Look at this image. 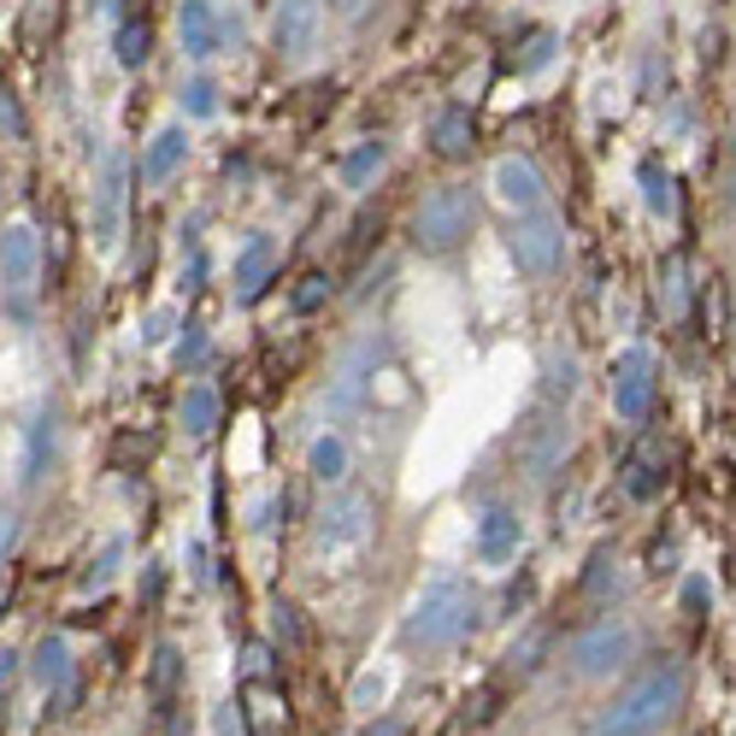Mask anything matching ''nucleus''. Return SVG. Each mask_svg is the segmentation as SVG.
<instances>
[{
  "label": "nucleus",
  "mask_w": 736,
  "mask_h": 736,
  "mask_svg": "<svg viewBox=\"0 0 736 736\" xmlns=\"http://www.w3.org/2000/svg\"><path fill=\"white\" fill-rule=\"evenodd\" d=\"M472 625H477V589H472V577L436 572L431 584L419 589V602H413V613H407L401 637H407V648L436 654V648H454L459 637H472Z\"/></svg>",
  "instance_id": "1"
},
{
  "label": "nucleus",
  "mask_w": 736,
  "mask_h": 736,
  "mask_svg": "<svg viewBox=\"0 0 736 736\" xmlns=\"http://www.w3.org/2000/svg\"><path fill=\"white\" fill-rule=\"evenodd\" d=\"M678 701H683V665H654L619 695V707L602 713V725L589 736H654L678 713Z\"/></svg>",
  "instance_id": "2"
},
{
  "label": "nucleus",
  "mask_w": 736,
  "mask_h": 736,
  "mask_svg": "<svg viewBox=\"0 0 736 736\" xmlns=\"http://www.w3.org/2000/svg\"><path fill=\"white\" fill-rule=\"evenodd\" d=\"M36 289H42L36 230H30V225L0 230V301H7V313L19 318V324L36 318Z\"/></svg>",
  "instance_id": "3"
},
{
  "label": "nucleus",
  "mask_w": 736,
  "mask_h": 736,
  "mask_svg": "<svg viewBox=\"0 0 736 736\" xmlns=\"http://www.w3.org/2000/svg\"><path fill=\"white\" fill-rule=\"evenodd\" d=\"M472 225H477L472 195L466 190H436V195H424V207L413 218V236H419L424 253H448L472 236Z\"/></svg>",
  "instance_id": "4"
},
{
  "label": "nucleus",
  "mask_w": 736,
  "mask_h": 736,
  "mask_svg": "<svg viewBox=\"0 0 736 736\" xmlns=\"http://www.w3.org/2000/svg\"><path fill=\"white\" fill-rule=\"evenodd\" d=\"M507 248H512V260H519V271L554 278V271L566 266V225H560L554 213H524L519 225H512Z\"/></svg>",
  "instance_id": "5"
},
{
  "label": "nucleus",
  "mask_w": 736,
  "mask_h": 736,
  "mask_svg": "<svg viewBox=\"0 0 736 736\" xmlns=\"http://www.w3.org/2000/svg\"><path fill=\"white\" fill-rule=\"evenodd\" d=\"M366 537H371V495H359V489L336 495L313 524V542L324 560H342V554H354V548H366Z\"/></svg>",
  "instance_id": "6"
},
{
  "label": "nucleus",
  "mask_w": 736,
  "mask_h": 736,
  "mask_svg": "<svg viewBox=\"0 0 736 736\" xmlns=\"http://www.w3.org/2000/svg\"><path fill=\"white\" fill-rule=\"evenodd\" d=\"M654 354L648 348H625L613 359V413L619 419H648V407H654Z\"/></svg>",
  "instance_id": "7"
},
{
  "label": "nucleus",
  "mask_w": 736,
  "mask_h": 736,
  "mask_svg": "<svg viewBox=\"0 0 736 736\" xmlns=\"http://www.w3.org/2000/svg\"><path fill=\"white\" fill-rule=\"evenodd\" d=\"M125 201H130V165L125 153H107L95 183V248H112L125 236Z\"/></svg>",
  "instance_id": "8"
},
{
  "label": "nucleus",
  "mask_w": 736,
  "mask_h": 736,
  "mask_svg": "<svg viewBox=\"0 0 736 736\" xmlns=\"http://www.w3.org/2000/svg\"><path fill=\"white\" fill-rule=\"evenodd\" d=\"M630 648H637V637L607 619V625H595L572 642V665H577V678H613L630 660Z\"/></svg>",
  "instance_id": "9"
},
{
  "label": "nucleus",
  "mask_w": 736,
  "mask_h": 736,
  "mask_svg": "<svg viewBox=\"0 0 736 736\" xmlns=\"http://www.w3.org/2000/svg\"><path fill=\"white\" fill-rule=\"evenodd\" d=\"M324 30V0H278V47L289 59L313 54Z\"/></svg>",
  "instance_id": "10"
},
{
  "label": "nucleus",
  "mask_w": 736,
  "mask_h": 736,
  "mask_svg": "<svg viewBox=\"0 0 736 736\" xmlns=\"http://www.w3.org/2000/svg\"><path fill=\"white\" fill-rule=\"evenodd\" d=\"M519 542H524V524L512 507H489L484 519H477V560H484V566H507V560L519 554Z\"/></svg>",
  "instance_id": "11"
},
{
  "label": "nucleus",
  "mask_w": 736,
  "mask_h": 736,
  "mask_svg": "<svg viewBox=\"0 0 736 736\" xmlns=\"http://www.w3.org/2000/svg\"><path fill=\"white\" fill-rule=\"evenodd\" d=\"M495 195H501L507 207H519V213H542V171L512 153V160L495 165Z\"/></svg>",
  "instance_id": "12"
},
{
  "label": "nucleus",
  "mask_w": 736,
  "mask_h": 736,
  "mask_svg": "<svg viewBox=\"0 0 736 736\" xmlns=\"http://www.w3.org/2000/svg\"><path fill=\"white\" fill-rule=\"evenodd\" d=\"M183 54L190 59H213L218 54V12H213V0H183Z\"/></svg>",
  "instance_id": "13"
},
{
  "label": "nucleus",
  "mask_w": 736,
  "mask_h": 736,
  "mask_svg": "<svg viewBox=\"0 0 736 736\" xmlns=\"http://www.w3.org/2000/svg\"><path fill=\"white\" fill-rule=\"evenodd\" d=\"M271 266H278V242L271 236H248V248L236 253V289L253 301L266 289V278H271Z\"/></svg>",
  "instance_id": "14"
},
{
  "label": "nucleus",
  "mask_w": 736,
  "mask_h": 736,
  "mask_svg": "<svg viewBox=\"0 0 736 736\" xmlns=\"http://www.w3.org/2000/svg\"><path fill=\"white\" fill-rule=\"evenodd\" d=\"M431 148L442 153V160H466V153L477 148V125H472V112L466 107H448L431 125Z\"/></svg>",
  "instance_id": "15"
},
{
  "label": "nucleus",
  "mask_w": 736,
  "mask_h": 736,
  "mask_svg": "<svg viewBox=\"0 0 736 736\" xmlns=\"http://www.w3.org/2000/svg\"><path fill=\"white\" fill-rule=\"evenodd\" d=\"M183 160H190V136H183L177 125L160 130V136L148 142V153H142V183H165Z\"/></svg>",
  "instance_id": "16"
},
{
  "label": "nucleus",
  "mask_w": 736,
  "mask_h": 736,
  "mask_svg": "<svg viewBox=\"0 0 736 736\" xmlns=\"http://www.w3.org/2000/svg\"><path fill=\"white\" fill-rule=\"evenodd\" d=\"M218 413H225L218 389H213V383H190V396H183V407H177L183 431H190V436H213V431H218Z\"/></svg>",
  "instance_id": "17"
},
{
  "label": "nucleus",
  "mask_w": 736,
  "mask_h": 736,
  "mask_svg": "<svg viewBox=\"0 0 736 736\" xmlns=\"http://www.w3.org/2000/svg\"><path fill=\"white\" fill-rule=\"evenodd\" d=\"M30 678L42 683V695L59 690V683L72 678V648H65V637H42L36 642V654H30Z\"/></svg>",
  "instance_id": "18"
},
{
  "label": "nucleus",
  "mask_w": 736,
  "mask_h": 736,
  "mask_svg": "<svg viewBox=\"0 0 736 736\" xmlns=\"http://www.w3.org/2000/svg\"><path fill=\"white\" fill-rule=\"evenodd\" d=\"M47 459H54V413H42L36 424H30V442H24V484H42Z\"/></svg>",
  "instance_id": "19"
},
{
  "label": "nucleus",
  "mask_w": 736,
  "mask_h": 736,
  "mask_svg": "<svg viewBox=\"0 0 736 736\" xmlns=\"http://www.w3.org/2000/svg\"><path fill=\"white\" fill-rule=\"evenodd\" d=\"M383 165H389V148L383 142H359L348 160H342V183H348V190H366Z\"/></svg>",
  "instance_id": "20"
},
{
  "label": "nucleus",
  "mask_w": 736,
  "mask_h": 736,
  "mask_svg": "<svg viewBox=\"0 0 736 736\" xmlns=\"http://www.w3.org/2000/svg\"><path fill=\"white\" fill-rule=\"evenodd\" d=\"M306 466H313L318 484H342V477H348V448H342V436H318Z\"/></svg>",
  "instance_id": "21"
},
{
  "label": "nucleus",
  "mask_w": 736,
  "mask_h": 736,
  "mask_svg": "<svg viewBox=\"0 0 736 736\" xmlns=\"http://www.w3.org/2000/svg\"><path fill=\"white\" fill-rule=\"evenodd\" d=\"M637 183H642L648 213H660V218H665V213L678 207V201H672V177H665V171H660L654 160H642V165H637Z\"/></svg>",
  "instance_id": "22"
},
{
  "label": "nucleus",
  "mask_w": 736,
  "mask_h": 736,
  "mask_svg": "<svg viewBox=\"0 0 736 736\" xmlns=\"http://www.w3.org/2000/svg\"><path fill=\"white\" fill-rule=\"evenodd\" d=\"M542 371H548V378H542V389H548L554 401H572V396H577V359H572V354H560V348H554V354H548V366H542Z\"/></svg>",
  "instance_id": "23"
},
{
  "label": "nucleus",
  "mask_w": 736,
  "mask_h": 736,
  "mask_svg": "<svg viewBox=\"0 0 736 736\" xmlns=\"http://www.w3.org/2000/svg\"><path fill=\"white\" fill-rule=\"evenodd\" d=\"M112 54H118V65H125V72H136V65H142V59L153 54V36H148V24H125V30H118Z\"/></svg>",
  "instance_id": "24"
},
{
  "label": "nucleus",
  "mask_w": 736,
  "mask_h": 736,
  "mask_svg": "<svg viewBox=\"0 0 736 736\" xmlns=\"http://www.w3.org/2000/svg\"><path fill=\"white\" fill-rule=\"evenodd\" d=\"M177 678H183V654H177V648H160V654H153V695H171V690H177Z\"/></svg>",
  "instance_id": "25"
},
{
  "label": "nucleus",
  "mask_w": 736,
  "mask_h": 736,
  "mask_svg": "<svg viewBox=\"0 0 736 736\" xmlns=\"http://www.w3.org/2000/svg\"><path fill=\"white\" fill-rule=\"evenodd\" d=\"M118 560H125V542H107V554H100L89 566V577H83V589H107L112 572H118Z\"/></svg>",
  "instance_id": "26"
},
{
  "label": "nucleus",
  "mask_w": 736,
  "mask_h": 736,
  "mask_svg": "<svg viewBox=\"0 0 736 736\" xmlns=\"http://www.w3.org/2000/svg\"><path fill=\"white\" fill-rule=\"evenodd\" d=\"M213 95H218L213 83H207V77H195L190 89H183V107H190V118H213V107H218Z\"/></svg>",
  "instance_id": "27"
},
{
  "label": "nucleus",
  "mask_w": 736,
  "mask_h": 736,
  "mask_svg": "<svg viewBox=\"0 0 736 736\" xmlns=\"http://www.w3.org/2000/svg\"><path fill=\"white\" fill-rule=\"evenodd\" d=\"M0 130H7V142H24V112L7 89H0Z\"/></svg>",
  "instance_id": "28"
},
{
  "label": "nucleus",
  "mask_w": 736,
  "mask_h": 736,
  "mask_svg": "<svg viewBox=\"0 0 736 736\" xmlns=\"http://www.w3.org/2000/svg\"><path fill=\"white\" fill-rule=\"evenodd\" d=\"M19 512H12V507H0V566H7V560H12V548H19Z\"/></svg>",
  "instance_id": "29"
},
{
  "label": "nucleus",
  "mask_w": 736,
  "mask_h": 736,
  "mask_svg": "<svg viewBox=\"0 0 736 736\" xmlns=\"http://www.w3.org/2000/svg\"><path fill=\"white\" fill-rule=\"evenodd\" d=\"M177 359L183 366H201V359H207V331H201V324H190V336L177 342Z\"/></svg>",
  "instance_id": "30"
},
{
  "label": "nucleus",
  "mask_w": 736,
  "mask_h": 736,
  "mask_svg": "<svg viewBox=\"0 0 736 736\" xmlns=\"http://www.w3.org/2000/svg\"><path fill=\"white\" fill-rule=\"evenodd\" d=\"M548 59H554V36H548V30H537V36H530V54H524V72H542Z\"/></svg>",
  "instance_id": "31"
},
{
  "label": "nucleus",
  "mask_w": 736,
  "mask_h": 736,
  "mask_svg": "<svg viewBox=\"0 0 736 736\" xmlns=\"http://www.w3.org/2000/svg\"><path fill=\"white\" fill-rule=\"evenodd\" d=\"M324 295H331V283H324V278H306V283L295 289V313H313Z\"/></svg>",
  "instance_id": "32"
},
{
  "label": "nucleus",
  "mask_w": 736,
  "mask_h": 736,
  "mask_svg": "<svg viewBox=\"0 0 736 736\" xmlns=\"http://www.w3.org/2000/svg\"><path fill=\"white\" fill-rule=\"evenodd\" d=\"M389 690V678H359V690H354V701H359V707H371V701H378Z\"/></svg>",
  "instance_id": "33"
},
{
  "label": "nucleus",
  "mask_w": 736,
  "mask_h": 736,
  "mask_svg": "<svg viewBox=\"0 0 736 736\" xmlns=\"http://www.w3.org/2000/svg\"><path fill=\"white\" fill-rule=\"evenodd\" d=\"M165 331H171V313L160 306V313H148V324H142V342H165Z\"/></svg>",
  "instance_id": "34"
},
{
  "label": "nucleus",
  "mask_w": 736,
  "mask_h": 736,
  "mask_svg": "<svg viewBox=\"0 0 736 736\" xmlns=\"http://www.w3.org/2000/svg\"><path fill=\"white\" fill-rule=\"evenodd\" d=\"M12 678H19V654H12V648H0V701H7Z\"/></svg>",
  "instance_id": "35"
},
{
  "label": "nucleus",
  "mask_w": 736,
  "mask_h": 736,
  "mask_svg": "<svg viewBox=\"0 0 736 736\" xmlns=\"http://www.w3.org/2000/svg\"><path fill=\"white\" fill-rule=\"evenodd\" d=\"M190 566H195V577H201V584L213 577V566H207V542H190Z\"/></svg>",
  "instance_id": "36"
},
{
  "label": "nucleus",
  "mask_w": 736,
  "mask_h": 736,
  "mask_svg": "<svg viewBox=\"0 0 736 736\" xmlns=\"http://www.w3.org/2000/svg\"><path fill=\"white\" fill-rule=\"evenodd\" d=\"M271 672V654L266 648H248V678H266Z\"/></svg>",
  "instance_id": "37"
},
{
  "label": "nucleus",
  "mask_w": 736,
  "mask_h": 736,
  "mask_svg": "<svg viewBox=\"0 0 736 736\" xmlns=\"http://www.w3.org/2000/svg\"><path fill=\"white\" fill-rule=\"evenodd\" d=\"M336 7H342V19H359V12L371 7V0H336Z\"/></svg>",
  "instance_id": "38"
},
{
  "label": "nucleus",
  "mask_w": 736,
  "mask_h": 736,
  "mask_svg": "<svg viewBox=\"0 0 736 736\" xmlns=\"http://www.w3.org/2000/svg\"><path fill=\"white\" fill-rule=\"evenodd\" d=\"M366 736H401V725L389 718V725H378V730H366Z\"/></svg>",
  "instance_id": "39"
},
{
  "label": "nucleus",
  "mask_w": 736,
  "mask_h": 736,
  "mask_svg": "<svg viewBox=\"0 0 736 736\" xmlns=\"http://www.w3.org/2000/svg\"><path fill=\"white\" fill-rule=\"evenodd\" d=\"M7 595H12V589H7V584H0V613H7Z\"/></svg>",
  "instance_id": "40"
}]
</instances>
